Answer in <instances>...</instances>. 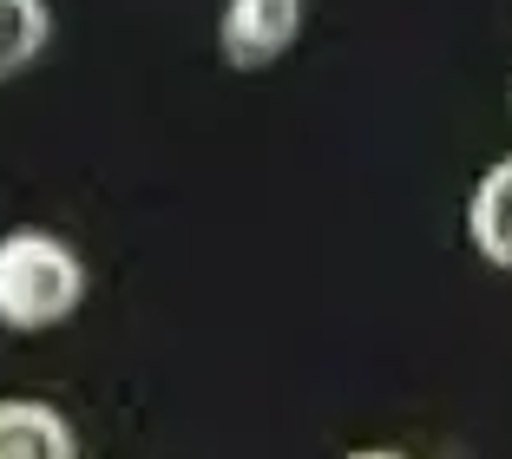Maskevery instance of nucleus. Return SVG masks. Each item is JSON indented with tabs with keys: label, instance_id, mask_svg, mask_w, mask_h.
<instances>
[{
	"label": "nucleus",
	"instance_id": "f257e3e1",
	"mask_svg": "<svg viewBox=\"0 0 512 459\" xmlns=\"http://www.w3.org/2000/svg\"><path fill=\"white\" fill-rule=\"evenodd\" d=\"M86 269L46 230H14L0 237V322L7 328H53L79 309Z\"/></svg>",
	"mask_w": 512,
	"mask_h": 459
},
{
	"label": "nucleus",
	"instance_id": "f03ea898",
	"mask_svg": "<svg viewBox=\"0 0 512 459\" xmlns=\"http://www.w3.org/2000/svg\"><path fill=\"white\" fill-rule=\"evenodd\" d=\"M302 33V0H230L224 7V60L237 73L283 60Z\"/></svg>",
	"mask_w": 512,
	"mask_h": 459
},
{
	"label": "nucleus",
	"instance_id": "7ed1b4c3",
	"mask_svg": "<svg viewBox=\"0 0 512 459\" xmlns=\"http://www.w3.org/2000/svg\"><path fill=\"white\" fill-rule=\"evenodd\" d=\"M0 459H73V427L40 400H0Z\"/></svg>",
	"mask_w": 512,
	"mask_h": 459
},
{
	"label": "nucleus",
	"instance_id": "20e7f679",
	"mask_svg": "<svg viewBox=\"0 0 512 459\" xmlns=\"http://www.w3.org/2000/svg\"><path fill=\"white\" fill-rule=\"evenodd\" d=\"M467 223H473V243H480V256H486V263L512 269V158H499L493 171L480 178Z\"/></svg>",
	"mask_w": 512,
	"mask_h": 459
},
{
	"label": "nucleus",
	"instance_id": "39448f33",
	"mask_svg": "<svg viewBox=\"0 0 512 459\" xmlns=\"http://www.w3.org/2000/svg\"><path fill=\"white\" fill-rule=\"evenodd\" d=\"M46 33H53L46 0H0V79L20 73V66L33 60V53L46 46Z\"/></svg>",
	"mask_w": 512,
	"mask_h": 459
},
{
	"label": "nucleus",
	"instance_id": "423d86ee",
	"mask_svg": "<svg viewBox=\"0 0 512 459\" xmlns=\"http://www.w3.org/2000/svg\"><path fill=\"white\" fill-rule=\"evenodd\" d=\"M348 459H401V453H348Z\"/></svg>",
	"mask_w": 512,
	"mask_h": 459
}]
</instances>
